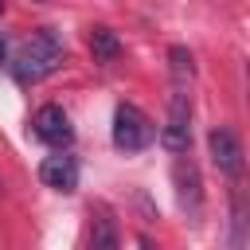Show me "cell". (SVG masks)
<instances>
[{
  "label": "cell",
  "instance_id": "obj_1",
  "mask_svg": "<svg viewBox=\"0 0 250 250\" xmlns=\"http://www.w3.org/2000/svg\"><path fill=\"white\" fill-rule=\"evenodd\" d=\"M62 62H66V43L59 39L55 27H39L20 43V51L12 59V74L23 86H31V82H43L47 74H55Z\"/></svg>",
  "mask_w": 250,
  "mask_h": 250
},
{
  "label": "cell",
  "instance_id": "obj_2",
  "mask_svg": "<svg viewBox=\"0 0 250 250\" xmlns=\"http://www.w3.org/2000/svg\"><path fill=\"white\" fill-rule=\"evenodd\" d=\"M152 137H156V129H152L148 113H141L133 102H121L113 109V145L121 152H141L152 145Z\"/></svg>",
  "mask_w": 250,
  "mask_h": 250
},
{
  "label": "cell",
  "instance_id": "obj_3",
  "mask_svg": "<svg viewBox=\"0 0 250 250\" xmlns=\"http://www.w3.org/2000/svg\"><path fill=\"white\" fill-rule=\"evenodd\" d=\"M160 145L172 156H180V152L191 148V94L184 86H176V94L168 102V121L160 129Z\"/></svg>",
  "mask_w": 250,
  "mask_h": 250
},
{
  "label": "cell",
  "instance_id": "obj_4",
  "mask_svg": "<svg viewBox=\"0 0 250 250\" xmlns=\"http://www.w3.org/2000/svg\"><path fill=\"white\" fill-rule=\"evenodd\" d=\"M31 133L43 145H51V148H66L74 141V125H70V117H66L62 105H39L35 117H31Z\"/></svg>",
  "mask_w": 250,
  "mask_h": 250
},
{
  "label": "cell",
  "instance_id": "obj_5",
  "mask_svg": "<svg viewBox=\"0 0 250 250\" xmlns=\"http://www.w3.org/2000/svg\"><path fill=\"white\" fill-rule=\"evenodd\" d=\"M172 184H176V199H180V211L188 219H199L203 211V184H199V168L180 152L176 168H172Z\"/></svg>",
  "mask_w": 250,
  "mask_h": 250
},
{
  "label": "cell",
  "instance_id": "obj_6",
  "mask_svg": "<svg viewBox=\"0 0 250 250\" xmlns=\"http://www.w3.org/2000/svg\"><path fill=\"white\" fill-rule=\"evenodd\" d=\"M207 152H211V164L223 172V176H230V180H238L242 176V145H238V137L230 133V129H211L207 133Z\"/></svg>",
  "mask_w": 250,
  "mask_h": 250
},
{
  "label": "cell",
  "instance_id": "obj_7",
  "mask_svg": "<svg viewBox=\"0 0 250 250\" xmlns=\"http://www.w3.org/2000/svg\"><path fill=\"white\" fill-rule=\"evenodd\" d=\"M39 180L47 184V188H55V191H62V195H70L74 188H78V160L74 156H47L43 164H39Z\"/></svg>",
  "mask_w": 250,
  "mask_h": 250
},
{
  "label": "cell",
  "instance_id": "obj_8",
  "mask_svg": "<svg viewBox=\"0 0 250 250\" xmlns=\"http://www.w3.org/2000/svg\"><path fill=\"white\" fill-rule=\"evenodd\" d=\"M90 51H94V62H117V59H121V39H117V31H109L105 23H94V27H90Z\"/></svg>",
  "mask_w": 250,
  "mask_h": 250
},
{
  "label": "cell",
  "instance_id": "obj_9",
  "mask_svg": "<svg viewBox=\"0 0 250 250\" xmlns=\"http://www.w3.org/2000/svg\"><path fill=\"white\" fill-rule=\"evenodd\" d=\"M168 70H172V82H176V86H188L191 74H195L191 51H188V47H172V51H168Z\"/></svg>",
  "mask_w": 250,
  "mask_h": 250
},
{
  "label": "cell",
  "instance_id": "obj_10",
  "mask_svg": "<svg viewBox=\"0 0 250 250\" xmlns=\"http://www.w3.org/2000/svg\"><path fill=\"white\" fill-rule=\"evenodd\" d=\"M90 242H94L98 250H113V246H117V230H113V219H94Z\"/></svg>",
  "mask_w": 250,
  "mask_h": 250
},
{
  "label": "cell",
  "instance_id": "obj_11",
  "mask_svg": "<svg viewBox=\"0 0 250 250\" xmlns=\"http://www.w3.org/2000/svg\"><path fill=\"white\" fill-rule=\"evenodd\" d=\"M246 242V207H242V191H234V246Z\"/></svg>",
  "mask_w": 250,
  "mask_h": 250
},
{
  "label": "cell",
  "instance_id": "obj_12",
  "mask_svg": "<svg viewBox=\"0 0 250 250\" xmlns=\"http://www.w3.org/2000/svg\"><path fill=\"white\" fill-rule=\"evenodd\" d=\"M4 59H8V47H4V39H0V62H4Z\"/></svg>",
  "mask_w": 250,
  "mask_h": 250
},
{
  "label": "cell",
  "instance_id": "obj_13",
  "mask_svg": "<svg viewBox=\"0 0 250 250\" xmlns=\"http://www.w3.org/2000/svg\"><path fill=\"white\" fill-rule=\"evenodd\" d=\"M0 12H4V0H0Z\"/></svg>",
  "mask_w": 250,
  "mask_h": 250
}]
</instances>
